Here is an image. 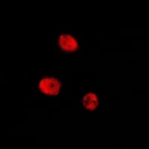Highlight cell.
<instances>
[{
	"label": "cell",
	"mask_w": 149,
	"mask_h": 149,
	"mask_svg": "<svg viewBox=\"0 0 149 149\" xmlns=\"http://www.w3.org/2000/svg\"><path fill=\"white\" fill-rule=\"evenodd\" d=\"M82 104L84 107L87 110H95L98 107L99 102H98V97L95 94L93 93H87L84 96L83 100H82Z\"/></svg>",
	"instance_id": "3957f363"
},
{
	"label": "cell",
	"mask_w": 149,
	"mask_h": 149,
	"mask_svg": "<svg viewBox=\"0 0 149 149\" xmlns=\"http://www.w3.org/2000/svg\"><path fill=\"white\" fill-rule=\"evenodd\" d=\"M58 46L63 52L66 53H71L76 52L78 49L77 41L70 34H61L58 40Z\"/></svg>",
	"instance_id": "7a4b0ae2"
},
{
	"label": "cell",
	"mask_w": 149,
	"mask_h": 149,
	"mask_svg": "<svg viewBox=\"0 0 149 149\" xmlns=\"http://www.w3.org/2000/svg\"><path fill=\"white\" fill-rule=\"evenodd\" d=\"M39 88L46 95H56L61 88V83L57 78H45L40 82Z\"/></svg>",
	"instance_id": "6da1fadb"
}]
</instances>
